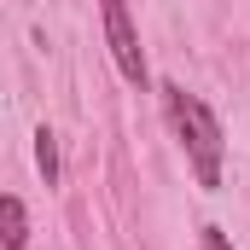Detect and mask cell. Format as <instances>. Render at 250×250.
<instances>
[{"mask_svg":"<svg viewBox=\"0 0 250 250\" xmlns=\"http://www.w3.org/2000/svg\"><path fill=\"white\" fill-rule=\"evenodd\" d=\"M35 169H41L47 187H59V134H53L47 123L35 128Z\"/></svg>","mask_w":250,"mask_h":250,"instance_id":"277c9868","label":"cell"},{"mask_svg":"<svg viewBox=\"0 0 250 250\" xmlns=\"http://www.w3.org/2000/svg\"><path fill=\"white\" fill-rule=\"evenodd\" d=\"M157 93H163V117L175 128V140L187 146V163H192V175H198V187L215 192L221 187V157H227V140H221L215 111H209L198 93H187L181 82H163Z\"/></svg>","mask_w":250,"mask_h":250,"instance_id":"6da1fadb","label":"cell"},{"mask_svg":"<svg viewBox=\"0 0 250 250\" xmlns=\"http://www.w3.org/2000/svg\"><path fill=\"white\" fill-rule=\"evenodd\" d=\"M0 245L6 250L29 245V209H23V198H12V192H0Z\"/></svg>","mask_w":250,"mask_h":250,"instance_id":"3957f363","label":"cell"},{"mask_svg":"<svg viewBox=\"0 0 250 250\" xmlns=\"http://www.w3.org/2000/svg\"><path fill=\"white\" fill-rule=\"evenodd\" d=\"M99 12H105V41H111V59H117V70H123L134 87H146V47H140V35H134L128 0H99Z\"/></svg>","mask_w":250,"mask_h":250,"instance_id":"7a4b0ae2","label":"cell"},{"mask_svg":"<svg viewBox=\"0 0 250 250\" xmlns=\"http://www.w3.org/2000/svg\"><path fill=\"white\" fill-rule=\"evenodd\" d=\"M198 250H233V239H227L221 227H204V233H198Z\"/></svg>","mask_w":250,"mask_h":250,"instance_id":"5b68a950","label":"cell"}]
</instances>
